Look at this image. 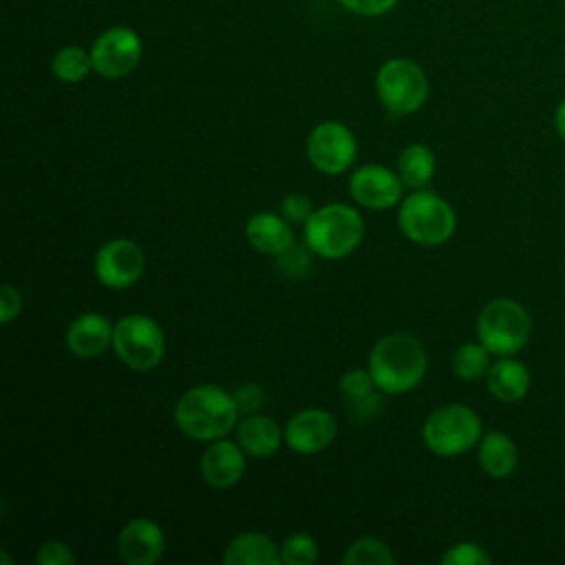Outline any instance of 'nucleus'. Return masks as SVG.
I'll use <instances>...</instances> for the list:
<instances>
[{"mask_svg": "<svg viewBox=\"0 0 565 565\" xmlns=\"http://www.w3.org/2000/svg\"><path fill=\"white\" fill-rule=\"evenodd\" d=\"M428 358L424 344L411 333L380 338L369 355V371L382 393L397 395L413 391L426 375Z\"/></svg>", "mask_w": 565, "mask_h": 565, "instance_id": "obj_1", "label": "nucleus"}, {"mask_svg": "<svg viewBox=\"0 0 565 565\" xmlns=\"http://www.w3.org/2000/svg\"><path fill=\"white\" fill-rule=\"evenodd\" d=\"M238 415L234 395L216 384L188 388L174 406V422L179 430L199 441H216L225 437L236 426Z\"/></svg>", "mask_w": 565, "mask_h": 565, "instance_id": "obj_2", "label": "nucleus"}, {"mask_svg": "<svg viewBox=\"0 0 565 565\" xmlns=\"http://www.w3.org/2000/svg\"><path fill=\"white\" fill-rule=\"evenodd\" d=\"M364 236V221L347 203H329L307 218L305 245L322 258H342L351 254Z\"/></svg>", "mask_w": 565, "mask_h": 565, "instance_id": "obj_3", "label": "nucleus"}, {"mask_svg": "<svg viewBox=\"0 0 565 565\" xmlns=\"http://www.w3.org/2000/svg\"><path fill=\"white\" fill-rule=\"evenodd\" d=\"M530 313L510 298L490 300L477 318L479 342L494 355H512L521 351L530 340Z\"/></svg>", "mask_w": 565, "mask_h": 565, "instance_id": "obj_4", "label": "nucleus"}, {"mask_svg": "<svg viewBox=\"0 0 565 565\" xmlns=\"http://www.w3.org/2000/svg\"><path fill=\"white\" fill-rule=\"evenodd\" d=\"M422 437L426 448L435 455L457 457L481 439V419L463 404H446L428 415Z\"/></svg>", "mask_w": 565, "mask_h": 565, "instance_id": "obj_5", "label": "nucleus"}, {"mask_svg": "<svg viewBox=\"0 0 565 565\" xmlns=\"http://www.w3.org/2000/svg\"><path fill=\"white\" fill-rule=\"evenodd\" d=\"M399 230L419 245H441L455 232L452 207L435 192L408 194L399 205Z\"/></svg>", "mask_w": 565, "mask_h": 565, "instance_id": "obj_6", "label": "nucleus"}, {"mask_svg": "<svg viewBox=\"0 0 565 565\" xmlns=\"http://www.w3.org/2000/svg\"><path fill=\"white\" fill-rule=\"evenodd\" d=\"M113 349L132 371H150L163 360L166 338L152 318L130 313L115 322Z\"/></svg>", "mask_w": 565, "mask_h": 565, "instance_id": "obj_7", "label": "nucleus"}, {"mask_svg": "<svg viewBox=\"0 0 565 565\" xmlns=\"http://www.w3.org/2000/svg\"><path fill=\"white\" fill-rule=\"evenodd\" d=\"M377 97L393 115H408L424 106L428 97V79L419 64L393 57L384 62L375 79Z\"/></svg>", "mask_w": 565, "mask_h": 565, "instance_id": "obj_8", "label": "nucleus"}, {"mask_svg": "<svg viewBox=\"0 0 565 565\" xmlns=\"http://www.w3.org/2000/svg\"><path fill=\"white\" fill-rule=\"evenodd\" d=\"M355 152V137L340 121L318 124L307 139V157L311 166L324 174H342L344 170H349Z\"/></svg>", "mask_w": 565, "mask_h": 565, "instance_id": "obj_9", "label": "nucleus"}, {"mask_svg": "<svg viewBox=\"0 0 565 565\" xmlns=\"http://www.w3.org/2000/svg\"><path fill=\"white\" fill-rule=\"evenodd\" d=\"M93 71L106 79H117L135 71L141 60V40L128 26L104 31L90 49Z\"/></svg>", "mask_w": 565, "mask_h": 565, "instance_id": "obj_10", "label": "nucleus"}, {"mask_svg": "<svg viewBox=\"0 0 565 565\" xmlns=\"http://www.w3.org/2000/svg\"><path fill=\"white\" fill-rule=\"evenodd\" d=\"M143 252L130 238H113L104 243L95 256V274L110 289H126L143 274Z\"/></svg>", "mask_w": 565, "mask_h": 565, "instance_id": "obj_11", "label": "nucleus"}, {"mask_svg": "<svg viewBox=\"0 0 565 565\" xmlns=\"http://www.w3.org/2000/svg\"><path fill=\"white\" fill-rule=\"evenodd\" d=\"M404 181L384 166H362L349 179L351 196L371 210H386L402 199Z\"/></svg>", "mask_w": 565, "mask_h": 565, "instance_id": "obj_12", "label": "nucleus"}, {"mask_svg": "<svg viewBox=\"0 0 565 565\" xmlns=\"http://www.w3.org/2000/svg\"><path fill=\"white\" fill-rule=\"evenodd\" d=\"M338 433L335 417L322 408H307L296 413L287 428H285V441L291 450L300 455H313L324 450Z\"/></svg>", "mask_w": 565, "mask_h": 565, "instance_id": "obj_13", "label": "nucleus"}, {"mask_svg": "<svg viewBox=\"0 0 565 565\" xmlns=\"http://www.w3.org/2000/svg\"><path fill=\"white\" fill-rule=\"evenodd\" d=\"M166 536L150 519H132L117 536V556L126 565H152L161 558Z\"/></svg>", "mask_w": 565, "mask_h": 565, "instance_id": "obj_14", "label": "nucleus"}, {"mask_svg": "<svg viewBox=\"0 0 565 565\" xmlns=\"http://www.w3.org/2000/svg\"><path fill=\"white\" fill-rule=\"evenodd\" d=\"M245 472V450L241 444L216 439L210 444L201 457V477L212 488H230L241 481Z\"/></svg>", "mask_w": 565, "mask_h": 565, "instance_id": "obj_15", "label": "nucleus"}, {"mask_svg": "<svg viewBox=\"0 0 565 565\" xmlns=\"http://www.w3.org/2000/svg\"><path fill=\"white\" fill-rule=\"evenodd\" d=\"M113 329L106 316L95 311L82 313L66 329V347L77 358H97L113 344Z\"/></svg>", "mask_w": 565, "mask_h": 565, "instance_id": "obj_16", "label": "nucleus"}, {"mask_svg": "<svg viewBox=\"0 0 565 565\" xmlns=\"http://www.w3.org/2000/svg\"><path fill=\"white\" fill-rule=\"evenodd\" d=\"M245 236L256 252L269 256H280L294 245V232L289 230V221L274 212L254 214L245 225Z\"/></svg>", "mask_w": 565, "mask_h": 565, "instance_id": "obj_17", "label": "nucleus"}, {"mask_svg": "<svg viewBox=\"0 0 565 565\" xmlns=\"http://www.w3.org/2000/svg\"><path fill=\"white\" fill-rule=\"evenodd\" d=\"M236 439L247 455L271 457L282 444V433L271 417L252 413V415H243V419L238 422Z\"/></svg>", "mask_w": 565, "mask_h": 565, "instance_id": "obj_18", "label": "nucleus"}, {"mask_svg": "<svg viewBox=\"0 0 565 565\" xmlns=\"http://www.w3.org/2000/svg\"><path fill=\"white\" fill-rule=\"evenodd\" d=\"M223 563L227 565H278L280 547L258 532H245L230 541L223 552Z\"/></svg>", "mask_w": 565, "mask_h": 565, "instance_id": "obj_19", "label": "nucleus"}, {"mask_svg": "<svg viewBox=\"0 0 565 565\" xmlns=\"http://www.w3.org/2000/svg\"><path fill=\"white\" fill-rule=\"evenodd\" d=\"M486 380L490 393L499 402H519L521 397H525L530 388V373L525 364L508 355H501V360L490 364Z\"/></svg>", "mask_w": 565, "mask_h": 565, "instance_id": "obj_20", "label": "nucleus"}, {"mask_svg": "<svg viewBox=\"0 0 565 565\" xmlns=\"http://www.w3.org/2000/svg\"><path fill=\"white\" fill-rule=\"evenodd\" d=\"M519 463V450L514 441L499 430H492L479 439V466L492 479H505Z\"/></svg>", "mask_w": 565, "mask_h": 565, "instance_id": "obj_21", "label": "nucleus"}, {"mask_svg": "<svg viewBox=\"0 0 565 565\" xmlns=\"http://www.w3.org/2000/svg\"><path fill=\"white\" fill-rule=\"evenodd\" d=\"M397 170L406 185L422 188L435 174V154L424 143H411L399 152Z\"/></svg>", "mask_w": 565, "mask_h": 565, "instance_id": "obj_22", "label": "nucleus"}, {"mask_svg": "<svg viewBox=\"0 0 565 565\" xmlns=\"http://www.w3.org/2000/svg\"><path fill=\"white\" fill-rule=\"evenodd\" d=\"M490 351L481 342H466L452 355V373L461 380H479L488 375Z\"/></svg>", "mask_w": 565, "mask_h": 565, "instance_id": "obj_23", "label": "nucleus"}, {"mask_svg": "<svg viewBox=\"0 0 565 565\" xmlns=\"http://www.w3.org/2000/svg\"><path fill=\"white\" fill-rule=\"evenodd\" d=\"M51 68L57 79L75 84L88 75V71L93 68V57L82 46H64L55 53Z\"/></svg>", "mask_w": 565, "mask_h": 565, "instance_id": "obj_24", "label": "nucleus"}, {"mask_svg": "<svg viewBox=\"0 0 565 565\" xmlns=\"http://www.w3.org/2000/svg\"><path fill=\"white\" fill-rule=\"evenodd\" d=\"M342 563L344 565H391V563H395V556L384 541L364 536V539L353 541L347 547Z\"/></svg>", "mask_w": 565, "mask_h": 565, "instance_id": "obj_25", "label": "nucleus"}, {"mask_svg": "<svg viewBox=\"0 0 565 565\" xmlns=\"http://www.w3.org/2000/svg\"><path fill=\"white\" fill-rule=\"evenodd\" d=\"M280 558L287 565H311L318 561V543L309 534H291L280 545Z\"/></svg>", "mask_w": 565, "mask_h": 565, "instance_id": "obj_26", "label": "nucleus"}, {"mask_svg": "<svg viewBox=\"0 0 565 565\" xmlns=\"http://www.w3.org/2000/svg\"><path fill=\"white\" fill-rule=\"evenodd\" d=\"M375 388L377 386L371 377V371H364V369H351L340 380V393L349 406L366 399L369 395L375 393Z\"/></svg>", "mask_w": 565, "mask_h": 565, "instance_id": "obj_27", "label": "nucleus"}, {"mask_svg": "<svg viewBox=\"0 0 565 565\" xmlns=\"http://www.w3.org/2000/svg\"><path fill=\"white\" fill-rule=\"evenodd\" d=\"M441 563L444 565H490L492 558L481 545H477L472 541H463V543L452 545L441 556Z\"/></svg>", "mask_w": 565, "mask_h": 565, "instance_id": "obj_28", "label": "nucleus"}, {"mask_svg": "<svg viewBox=\"0 0 565 565\" xmlns=\"http://www.w3.org/2000/svg\"><path fill=\"white\" fill-rule=\"evenodd\" d=\"M280 212L289 223H307V218L313 214V203L307 194L291 192L282 199Z\"/></svg>", "mask_w": 565, "mask_h": 565, "instance_id": "obj_29", "label": "nucleus"}, {"mask_svg": "<svg viewBox=\"0 0 565 565\" xmlns=\"http://www.w3.org/2000/svg\"><path fill=\"white\" fill-rule=\"evenodd\" d=\"M38 565H71L75 563L73 550L62 541H46L35 554Z\"/></svg>", "mask_w": 565, "mask_h": 565, "instance_id": "obj_30", "label": "nucleus"}, {"mask_svg": "<svg viewBox=\"0 0 565 565\" xmlns=\"http://www.w3.org/2000/svg\"><path fill=\"white\" fill-rule=\"evenodd\" d=\"M232 395H234V402H236L241 415H252V413H256V411L263 406V399H265L263 388H260L258 384H254V382L241 384Z\"/></svg>", "mask_w": 565, "mask_h": 565, "instance_id": "obj_31", "label": "nucleus"}, {"mask_svg": "<svg viewBox=\"0 0 565 565\" xmlns=\"http://www.w3.org/2000/svg\"><path fill=\"white\" fill-rule=\"evenodd\" d=\"M278 265L291 276H302L309 269V256L305 249H300V245H291L278 256Z\"/></svg>", "mask_w": 565, "mask_h": 565, "instance_id": "obj_32", "label": "nucleus"}, {"mask_svg": "<svg viewBox=\"0 0 565 565\" xmlns=\"http://www.w3.org/2000/svg\"><path fill=\"white\" fill-rule=\"evenodd\" d=\"M22 309V294L13 285H2L0 289V322L9 324Z\"/></svg>", "mask_w": 565, "mask_h": 565, "instance_id": "obj_33", "label": "nucleus"}, {"mask_svg": "<svg viewBox=\"0 0 565 565\" xmlns=\"http://www.w3.org/2000/svg\"><path fill=\"white\" fill-rule=\"evenodd\" d=\"M349 11L360 15H382L395 7L397 0H340Z\"/></svg>", "mask_w": 565, "mask_h": 565, "instance_id": "obj_34", "label": "nucleus"}, {"mask_svg": "<svg viewBox=\"0 0 565 565\" xmlns=\"http://www.w3.org/2000/svg\"><path fill=\"white\" fill-rule=\"evenodd\" d=\"M554 124H556V132L558 137L565 141V99L556 106V113H554Z\"/></svg>", "mask_w": 565, "mask_h": 565, "instance_id": "obj_35", "label": "nucleus"}, {"mask_svg": "<svg viewBox=\"0 0 565 565\" xmlns=\"http://www.w3.org/2000/svg\"><path fill=\"white\" fill-rule=\"evenodd\" d=\"M0 558H2V563H4V565H9V556H7L4 552H2V556H0Z\"/></svg>", "mask_w": 565, "mask_h": 565, "instance_id": "obj_36", "label": "nucleus"}]
</instances>
